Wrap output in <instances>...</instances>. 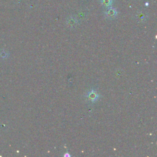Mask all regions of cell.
Listing matches in <instances>:
<instances>
[{
	"mask_svg": "<svg viewBox=\"0 0 157 157\" xmlns=\"http://www.w3.org/2000/svg\"><path fill=\"white\" fill-rule=\"evenodd\" d=\"M67 25H68L69 27L73 28V27H75L76 25H77V20L75 18H74V17H71L68 18V19L67 20Z\"/></svg>",
	"mask_w": 157,
	"mask_h": 157,
	"instance_id": "cell-4",
	"label": "cell"
},
{
	"mask_svg": "<svg viewBox=\"0 0 157 157\" xmlns=\"http://www.w3.org/2000/svg\"><path fill=\"white\" fill-rule=\"evenodd\" d=\"M136 18L138 21L143 22L147 20V15L143 12H140L137 14L136 15Z\"/></svg>",
	"mask_w": 157,
	"mask_h": 157,
	"instance_id": "cell-3",
	"label": "cell"
},
{
	"mask_svg": "<svg viewBox=\"0 0 157 157\" xmlns=\"http://www.w3.org/2000/svg\"><path fill=\"white\" fill-rule=\"evenodd\" d=\"M87 98L88 99V100L92 101V103H94L95 101H96L98 100V98H99V95L98 93L96 92V91L92 90L89 92L87 95Z\"/></svg>",
	"mask_w": 157,
	"mask_h": 157,
	"instance_id": "cell-1",
	"label": "cell"
},
{
	"mask_svg": "<svg viewBox=\"0 0 157 157\" xmlns=\"http://www.w3.org/2000/svg\"><path fill=\"white\" fill-rule=\"evenodd\" d=\"M117 14V12L116 9H114L113 7H109L106 11H105V14L106 16L109 19H114L116 17Z\"/></svg>",
	"mask_w": 157,
	"mask_h": 157,
	"instance_id": "cell-2",
	"label": "cell"
},
{
	"mask_svg": "<svg viewBox=\"0 0 157 157\" xmlns=\"http://www.w3.org/2000/svg\"><path fill=\"white\" fill-rule=\"evenodd\" d=\"M112 0H101V3L105 7H109L112 4Z\"/></svg>",
	"mask_w": 157,
	"mask_h": 157,
	"instance_id": "cell-5",
	"label": "cell"
}]
</instances>
